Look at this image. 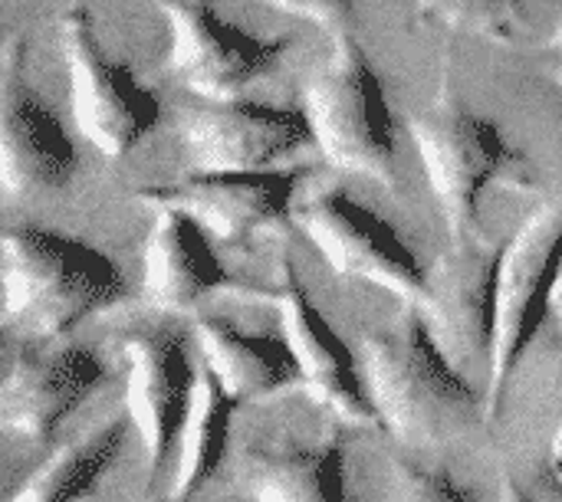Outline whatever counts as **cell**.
Returning <instances> with one entry per match:
<instances>
[{"instance_id":"6da1fadb","label":"cell","mask_w":562,"mask_h":502,"mask_svg":"<svg viewBox=\"0 0 562 502\" xmlns=\"http://www.w3.org/2000/svg\"><path fill=\"white\" fill-rule=\"evenodd\" d=\"M359 365L379 424L402 444H448L491 418L487 391L448 362L415 303H405L392 322L362 335Z\"/></svg>"},{"instance_id":"7a4b0ae2","label":"cell","mask_w":562,"mask_h":502,"mask_svg":"<svg viewBox=\"0 0 562 502\" xmlns=\"http://www.w3.org/2000/svg\"><path fill=\"white\" fill-rule=\"evenodd\" d=\"M122 296V270L92 243L26 224L3 230V322L23 339H59Z\"/></svg>"},{"instance_id":"3957f363","label":"cell","mask_w":562,"mask_h":502,"mask_svg":"<svg viewBox=\"0 0 562 502\" xmlns=\"http://www.w3.org/2000/svg\"><path fill=\"white\" fill-rule=\"evenodd\" d=\"M303 112L329 168L346 178L395 184V115L352 30L333 36L329 56L306 82Z\"/></svg>"},{"instance_id":"277c9868","label":"cell","mask_w":562,"mask_h":502,"mask_svg":"<svg viewBox=\"0 0 562 502\" xmlns=\"http://www.w3.org/2000/svg\"><path fill=\"white\" fill-rule=\"evenodd\" d=\"M412 141L435 191L448 240L481 237V201L487 187L524 171L527 158L497 122L477 115L448 85L408 118Z\"/></svg>"},{"instance_id":"5b68a950","label":"cell","mask_w":562,"mask_h":502,"mask_svg":"<svg viewBox=\"0 0 562 502\" xmlns=\"http://www.w3.org/2000/svg\"><path fill=\"white\" fill-rule=\"evenodd\" d=\"M59 46L69 76L72 122L86 141L109 158L138 148L161 125L165 105L132 66L102 49L86 3H72L59 16Z\"/></svg>"},{"instance_id":"8992f818","label":"cell","mask_w":562,"mask_h":502,"mask_svg":"<svg viewBox=\"0 0 562 502\" xmlns=\"http://www.w3.org/2000/svg\"><path fill=\"white\" fill-rule=\"evenodd\" d=\"M562 279V194L543 201L504 243L497 273V339L487 385V414L501 411V398L520 368L527 349L550 319V299Z\"/></svg>"},{"instance_id":"52a82bcc","label":"cell","mask_w":562,"mask_h":502,"mask_svg":"<svg viewBox=\"0 0 562 502\" xmlns=\"http://www.w3.org/2000/svg\"><path fill=\"white\" fill-rule=\"evenodd\" d=\"M504 247L481 237L451 240L428 270L422 312L438 349L471 381L491 385L497 339V273Z\"/></svg>"},{"instance_id":"ba28073f","label":"cell","mask_w":562,"mask_h":502,"mask_svg":"<svg viewBox=\"0 0 562 502\" xmlns=\"http://www.w3.org/2000/svg\"><path fill=\"white\" fill-rule=\"evenodd\" d=\"M293 220L339 279L379 286L402 303H425L428 270L385 217L342 187H323L296 201Z\"/></svg>"},{"instance_id":"9c48e42d","label":"cell","mask_w":562,"mask_h":502,"mask_svg":"<svg viewBox=\"0 0 562 502\" xmlns=\"http://www.w3.org/2000/svg\"><path fill=\"white\" fill-rule=\"evenodd\" d=\"M171 26L168 72L198 99L227 102L280 69L286 36H257L227 23L211 0H155Z\"/></svg>"},{"instance_id":"30bf717a","label":"cell","mask_w":562,"mask_h":502,"mask_svg":"<svg viewBox=\"0 0 562 502\" xmlns=\"http://www.w3.org/2000/svg\"><path fill=\"white\" fill-rule=\"evenodd\" d=\"M303 171H188L175 184L142 187L138 201L148 207H175L191 214L217 243L247 247L254 237L277 230L296 210Z\"/></svg>"},{"instance_id":"8fae6325","label":"cell","mask_w":562,"mask_h":502,"mask_svg":"<svg viewBox=\"0 0 562 502\" xmlns=\"http://www.w3.org/2000/svg\"><path fill=\"white\" fill-rule=\"evenodd\" d=\"M313 141L303 109L267 102H207L178 115V145L188 171H267Z\"/></svg>"},{"instance_id":"7c38bea8","label":"cell","mask_w":562,"mask_h":502,"mask_svg":"<svg viewBox=\"0 0 562 502\" xmlns=\"http://www.w3.org/2000/svg\"><path fill=\"white\" fill-rule=\"evenodd\" d=\"M72 135L26 82V43L10 36L0 62V174L10 194H56L72 184Z\"/></svg>"},{"instance_id":"4fadbf2b","label":"cell","mask_w":562,"mask_h":502,"mask_svg":"<svg viewBox=\"0 0 562 502\" xmlns=\"http://www.w3.org/2000/svg\"><path fill=\"white\" fill-rule=\"evenodd\" d=\"M273 303L280 309L283 342L300 368V381L306 385L310 398L346 424L382 427L379 411L369 398L362 365L316 309L296 273L293 256L286 253L280 256V286L273 293Z\"/></svg>"},{"instance_id":"5bb4252c","label":"cell","mask_w":562,"mask_h":502,"mask_svg":"<svg viewBox=\"0 0 562 502\" xmlns=\"http://www.w3.org/2000/svg\"><path fill=\"white\" fill-rule=\"evenodd\" d=\"M125 404L135 424L151 480L175 457V444L191 408L198 365L188 352V335L175 326L135 329L122 339Z\"/></svg>"},{"instance_id":"9a60e30c","label":"cell","mask_w":562,"mask_h":502,"mask_svg":"<svg viewBox=\"0 0 562 502\" xmlns=\"http://www.w3.org/2000/svg\"><path fill=\"white\" fill-rule=\"evenodd\" d=\"M105 381V365L89 345L43 349L33 339L7 362L0 421L10 434L43 444Z\"/></svg>"},{"instance_id":"2e32d148","label":"cell","mask_w":562,"mask_h":502,"mask_svg":"<svg viewBox=\"0 0 562 502\" xmlns=\"http://www.w3.org/2000/svg\"><path fill=\"white\" fill-rule=\"evenodd\" d=\"M231 286L234 279L214 250V237L191 214L158 207L145 243V303L161 312H188Z\"/></svg>"},{"instance_id":"e0dca14e","label":"cell","mask_w":562,"mask_h":502,"mask_svg":"<svg viewBox=\"0 0 562 502\" xmlns=\"http://www.w3.org/2000/svg\"><path fill=\"white\" fill-rule=\"evenodd\" d=\"M194 342L204 365L240 404L263 401L300 381V368L283 339L254 335L227 319L201 316L194 322Z\"/></svg>"},{"instance_id":"ac0fdd59","label":"cell","mask_w":562,"mask_h":502,"mask_svg":"<svg viewBox=\"0 0 562 502\" xmlns=\"http://www.w3.org/2000/svg\"><path fill=\"white\" fill-rule=\"evenodd\" d=\"M244 483L254 502H349L346 441L254 450L244 464Z\"/></svg>"},{"instance_id":"d6986e66","label":"cell","mask_w":562,"mask_h":502,"mask_svg":"<svg viewBox=\"0 0 562 502\" xmlns=\"http://www.w3.org/2000/svg\"><path fill=\"white\" fill-rule=\"evenodd\" d=\"M237 398L214 378V372L201 362L198 381L191 395V408L184 414L178 444H175V477L171 500H191L221 467L231 437V418L237 411Z\"/></svg>"},{"instance_id":"ffe728a7","label":"cell","mask_w":562,"mask_h":502,"mask_svg":"<svg viewBox=\"0 0 562 502\" xmlns=\"http://www.w3.org/2000/svg\"><path fill=\"white\" fill-rule=\"evenodd\" d=\"M128 437V421H109L89 437L66 444L49 460H43L7 502H82L89 500L102 477L115 467Z\"/></svg>"},{"instance_id":"44dd1931","label":"cell","mask_w":562,"mask_h":502,"mask_svg":"<svg viewBox=\"0 0 562 502\" xmlns=\"http://www.w3.org/2000/svg\"><path fill=\"white\" fill-rule=\"evenodd\" d=\"M425 23L514 46L524 36V0H415Z\"/></svg>"},{"instance_id":"7402d4cb","label":"cell","mask_w":562,"mask_h":502,"mask_svg":"<svg viewBox=\"0 0 562 502\" xmlns=\"http://www.w3.org/2000/svg\"><path fill=\"white\" fill-rule=\"evenodd\" d=\"M389 502H474L451 474L428 470L408 460H392V487Z\"/></svg>"},{"instance_id":"603a6c76","label":"cell","mask_w":562,"mask_h":502,"mask_svg":"<svg viewBox=\"0 0 562 502\" xmlns=\"http://www.w3.org/2000/svg\"><path fill=\"white\" fill-rule=\"evenodd\" d=\"M267 3L306 23H316L329 36L349 33L356 23V0H267Z\"/></svg>"},{"instance_id":"cb8c5ba5","label":"cell","mask_w":562,"mask_h":502,"mask_svg":"<svg viewBox=\"0 0 562 502\" xmlns=\"http://www.w3.org/2000/svg\"><path fill=\"white\" fill-rule=\"evenodd\" d=\"M550 53H553V79L562 85V26L550 39Z\"/></svg>"},{"instance_id":"d4e9b609","label":"cell","mask_w":562,"mask_h":502,"mask_svg":"<svg viewBox=\"0 0 562 502\" xmlns=\"http://www.w3.org/2000/svg\"><path fill=\"white\" fill-rule=\"evenodd\" d=\"M504 502H533L514 480H504Z\"/></svg>"},{"instance_id":"484cf974","label":"cell","mask_w":562,"mask_h":502,"mask_svg":"<svg viewBox=\"0 0 562 502\" xmlns=\"http://www.w3.org/2000/svg\"><path fill=\"white\" fill-rule=\"evenodd\" d=\"M550 316L557 319V326H560V332H562V279L557 283V289H553V299H550Z\"/></svg>"},{"instance_id":"4316f807","label":"cell","mask_w":562,"mask_h":502,"mask_svg":"<svg viewBox=\"0 0 562 502\" xmlns=\"http://www.w3.org/2000/svg\"><path fill=\"white\" fill-rule=\"evenodd\" d=\"M553 474L560 477L562 483V431L557 434V444H553Z\"/></svg>"},{"instance_id":"83f0119b","label":"cell","mask_w":562,"mask_h":502,"mask_svg":"<svg viewBox=\"0 0 562 502\" xmlns=\"http://www.w3.org/2000/svg\"><path fill=\"white\" fill-rule=\"evenodd\" d=\"M161 502H175V500H161Z\"/></svg>"}]
</instances>
